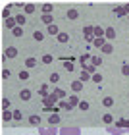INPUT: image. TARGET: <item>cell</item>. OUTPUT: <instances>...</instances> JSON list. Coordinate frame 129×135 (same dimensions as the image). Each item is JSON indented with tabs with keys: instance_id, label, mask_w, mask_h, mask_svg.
Instances as JSON below:
<instances>
[{
	"instance_id": "cell-19",
	"label": "cell",
	"mask_w": 129,
	"mask_h": 135,
	"mask_svg": "<svg viewBox=\"0 0 129 135\" xmlns=\"http://www.w3.org/2000/svg\"><path fill=\"white\" fill-rule=\"evenodd\" d=\"M39 93H41L42 99H46V97H48V85H42V87L39 89Z\"/></svg>"
},
{
	"instance_id": "cell-41",
	"label": "cell",
	"mask_w": 129,
	"mask_h": 135,
	"mask_svg": "<svg viewBox=\"0 0 129 135\" xmlns=\"http://www.w3.org/2000/svg\"><path fill=\"white\" fill-rule=\"evenodd\" d=\"M121 73H123V75H129V64H123V66H121Z\"/></svg>"
},
{
	"instance_id": "cell-44",
	"label": "cell",
	"mask_w": 129,
	"mask_h": 135,
	"mask_svg": "<svg viewBox=\"0 0 129 135\" xmlns=\"http://www.w3.org/2000/svg\"><path fill=\"white\" fill-rule=\"evenodd\" d=\"M2 16L6 17V20H10V17H12V16H10V6H8V8H4V12H2Z\"/></svg>"
},
{
	"instance_id": "cell-9",
	"label": "cell",
	"mask_w": 129,
	"mask_h": 135,
	"mask_svg": "<svg viewBox=\"0 0 129 135\" xmlns=\"http://www.w3.org/2000/svg\"><path fill=\"white\" fill-rule=\"evenodd\" d=\"M116 126L121 129H129V120H116Z\"/></svg>"
},
{
	"instance_id": "cell-45",
	"label": "cell",
	"mask_w": 129,
	"mask_h": 135,
	"mask_svg": "<svg viewBox=\"0 0 129 135\" xmlns=\"http://www.w3.org/2000/svg\"><path fill=\"white\" fill-rule=\"evenodd\" d=\"M27 77H29V73H27L25 70H23V71L19 73V79H21V81H25V79H27Z\"/></svg>"
},
{
	"instance_id": "cell-12",
	"label": "cell",
	"mask_w": 129,
	"mask_h": 135,
	"mask_svg": "<svg viewBox=\"0 0 129 135\" xmlns=\"http://www.w3.org/2000/svg\"><path fill=\"white\" fill-rule=\"evenodd\" d=\"M16 17H10V20H6V27H8V29H12V31H14V29H16Z\"/></svg>"
},
{
	"instance_id": "cell-35",
	"label": "cell",
	"mask_w": 129,
	"mask_h": 135,
	"mask_svg": "<svg viewBox=\"0 0 129 135\" xmlns=\"http://www.w3.org/2000/svg\"><path fill=\"white\" fill-rule=\"evenodd\" d=\"M83 70H87L89 73H95V66H93V64H85V66H83Z\"/></svg>"
},
{
	"instance_id": "cell-7",
	"label": "cell",
	"mask_w": 129,
	"mask_h": 135,
	"mask_svg": "<svg viewBox=\"0 0 129 135\" xmlns=\"http://www.w3.org/2000/svg\"><path fill=\"white\" fill-rule=\"evenodd\" d=\"M71 89H73V93H79V91H83V81H73L71 83Z\"/></svg>"
},
{
	"instance_id": "cell-31",
	"label": "cell",
	"mask_w": 129,
	"mask_h": 135,
	"mask_svg": "<svg viewBox=\"0 0 129 135\" xmlns=\"http://www.w3.org/2000/svg\"><path fill=\"white\" fill-rule=\"evenodd\" d=\"M35 12V4H25V14H33Z\"/></svg>"
},
{
	"instance_id": "cell-37",
	"label": "cell",
	"mask_w": 129,
	"mask_h": 135,
	"mask_svg": "<svg viewBox=\"0 0 129 135\" xmlns=\"http://www.w3.org/2000/svg\"><path fill=\"white\" fill-rule=\"evenodd\" d=\"M67 17H70V20H77V12L75 10H70V12H67Z\"/></svg>"
},
{
	"instance_id": "cell-2",
	"label": "cell",
	"mask_w": 129,
	"mask_h": 135,
	"mask_svg": "<svg viewBox=\"0 0 129 135\" xmlns=\"http://www.w3.org/2000/svg\"><path fill=\"white\" fill-rule=\"evenodd\" d=\"M60 135H81V129L79 127H62Z\"/></svg>"
},
{
	"instance_id": "cell-6",
	"label": "cell",
	"mask_w": 129,
	"mask_h": 135,
	"mask_svg": "<svg viewBox=\"0 0 129 135\" xmlns=\"http://www.w3.org/2000/svg\"><path fill=\"white\" fill-rule=\"evenodd\" d=\"M93 35H95V39H102V35H106V29H102V27L95 25V31H93Z\"/></svg>"
},
{
	"instance_id": "cell-47",
	"label": "cell",
	"mask_w": 129,
	"mask_h": 135,
	"mask_svg": "<svg viewBox=\"0 0 129 135\" xmlns=\"http://www.w3.org/2000/svg\"><path fill=\"white\" fill-rule=\"evenodd\" d=\"M14 120H21V112L19 110H14Z\"/></svg>"
},
{
	"instance_id": "cell-5",
	"label": "cell",
	"mask_w": 129,
	"mask_h": 135,
	"mask_svg": "<svg viewBox=\"0 0 129 135\" xmlns=\"http://www.w3.org/2000/svg\"><path fill=\"white\" fill-rule=\"evenodd\" d=\"M4 56L6 58H16L17 56V48L16 46H8V48H6V52H4Z\"/></svg>"
},
{
	"instance_id": "cell-36",
	"label": "cell",
	"mask_w": 129,
	"mask_h": 135,
	"mask_svg": "<svg viewBox=\"0 0 129 135\" xmlns=\"http://www.w3.org/2000/svg\"><path fill=\"white\" fill-rule=\"evenodd\" d=\"M60 108H64V110H71L73 106H71L70 102H64V100H62V102H60Z\"/></svg>"
},
{
	"instance_id": "cell-13",
	"label": "cell",
	"mask_w": 129,
	"mask_h": 135,
	"mask_svg": "<svg viewBox=\"0 0 129 135\" xmlns=\"http://www.w3.org/2000/svg\"><path fill=\"white\" fill-rule=\"evenodd\" d=\"M100 50H102L104 54H110V52L114 50V45H112V42H106V45H104V46L100 48Z\"/></svg>"
},
{
	"instance_id": "cell-34",
	"label": "cell",
	"mask_w": 129,
	"mask_h": 135,
	"mask_svg": "<svg viewBox=\"0 0 129 135\" xmlns=\"http://www.w3.org/2000/svg\"><path fill=\"white\" fill-rule=\"evenodd\" d=\"M54 95H58V99H64V97H66V91H62V89H54Z\"/></svg>"
},
{
	"instance_id": "cell-27",
	"label": "cell",
	"mask_w": 129,
	"mask_h": 135,
	"mask_svg": "<svg viewBox=\"0 0 129 135\" xmlns=\"http://www.w3.org/2000/svg\"><path fill=\"white\" fill-rule=\"evenodd\" d=\"M52 60H54L52 54H44V56H42V62L44 64H52Z\"/></svg>"
},
{
	"instance_id": "cell-1",
	"label": "cell",
	"mask_w": 129,
	"mask_h": 135,
	"mask_svg": "<svg viewBox=\"0 0 129 135\" xmlns=\"http://www.w3.org/2000/svg\"><path fill=\"white\" fill-rule=\"evenodd\" d=\"M39 135H60L56 126H39Z\"/></svg>"
},
{
	"instance_id": "cell-24",
	"label": "cell",
	"mask_w": 129,
	"mask_h": 135,
	"mask_svg": "<svg viewBox=\"0 0 129 135\" xmlns=\"http://www.w3.org/2000/svg\"><path fill=\"white\" fill-rule=\"evenodd\" d=\"M93 45L98 46V48H102L104 45H106V41H104V39H95V41H93Z\"/></svg>"
},
{
	"instance_id": "cell-32",
	"label": "cell",
	"mask_w": 129,
	"mask_h": 135,
	"mask_svg": "<svg viewBox=\"0 0 129 135\" xmlns=\"http://www.w3.org/2000/svg\"><path fill=\"white\" fill-rule=\"evenodd\" d=\"M33 39H35V41H42V39H44V35H42L41 31H35V33H33Z\"/></svg>"
},
{
	"instance_id": "cell-39",
	"label": "cell",
	"mask_w": 129,
	"mask_h": 135,
	"mask_svg": "<svg viewBox=\"0 0 129 135\" xmlns=\"http://www.w3.org/2000/svg\"><path fill=\"white\" fill-rule=\"evenodd\" d=\"M93 81L95 83H100L102 81V75H100V73H93Z\"/></svg>"
},
{
	"instance_id": "cell-48",
	"label": "cell",
	"mask_w": 129,
	"mask_h": 135,
	"mask_svg": "<svg viewBox=\"0 0 129 135\" xmlns=\"http://www.w3.org/2000/svg\"><path fill=\"white\" fill-rule=\"evenodd\" d=\"M10 75H12V73H10V70H4V71H2V77H4V79H8Z\"/></svg>"
},
{
	"instance_id": "cell-17",
	"label": "cell",
	"mask_w": 129,
	"mask_h": 135,
	"mask_svg": "<svg viewBox=\"0 0 129 135\" xmlns=\"http://www.w3.org/2000/svg\"><path fill=\"white\" fill-rule=\"evenodd\" d=\"M79 102H81V100L77 99V95H71V97H70V104H71L73 108H75V106H79Z\"/></svg>"
},
{
	"instance_id": "cell-33",
	"label": "cell",
	"mask_w": 129,
	"mask_h": 135,
	"mask_svg": "<svg viewBox=\"0 0 129 135\" xmlns=\"http://www.w3.org/2000/svg\"><path fill=\"white\" fill-rule=\"evenodd\" d=\"M91 60H93V66H100L102 64V58H98V56H91Z\"/></svg>"
},
{
	"instance_id": "cell-3",
	"label": "cell",
	"mask_w": 129,
	"mask_h": 135,
	"mask_svg": "<svg viewBox=\"0 0 129 135\" xmlns=\"http://www.w3.org/2000/svg\"><path fill=\"white\" fill-rule=\"evenodd\" d=\"M42 102H44V106H52V104H56V102H58V95L50 93V95L46 97V99H42Z\"/></svg>"
},
{
	"instance_id": "cell-26",
	"label": "cell",
	"mask_w": 129,
	"mask_h": 135,
	"mask_svg": "<svg viewBox=\"0 0 129 135\" xmlns=\"http://www.w3.org/2000/svg\"><path fill=\"white\" fill-rule=\"evenodd\" d=\"M25 66H27V68H35V66H37V60H35V58H27V60H25Z\"/></svg>"
},
{
	"instance_id": "cell-14",
	"label": "cell",
	"mask_w": 129,
	"mask_h": 135,
	"mask_svg": "<svg viewBox=\"0 0 129 135\" xmlns=\"http://www.w3.org/2000/svg\"><path fill=\"white\" fill-rule=\"evenodd\" d=\"M48 33H50V35H60V29H58V25H56V23L48 25Z\"/></svg>"
},
{
	"instance_id": "cell-28",
	"label": "cell",
	"mask_w": 129,
	"mask_h": 135,
	"mask_svg": "<svg viewBox=\"0 0 129 135\" xmlns=\"http://www.w3.org/2000/svg\"><path fill=\"white\" fill-rule=\"evenodd\" d=\"M67 39H70V35H67V33H60L58 35V41L60 42H67Z\"/></svg>"
},
{
	"instance_id": "cell-30",
	"label": "cell",
	"mask_w": 129,
	"mask_h": 135,
	"mask_svg": "<svg viewBox=\"0 0 129 135\" xmlns=\"http://www.w3.org/2000/svg\"><path fill=\"white\" fill-rule=\"evenodd\" d=\"M104 124H106V126H112V122H114V118H112V116H110V114H106V116H104Z\"/></svg>"
},
{
	"instance_id": "cell-11",
	"label": "cell",
	"mask_w": 129,
	"mask_h": 135,
	"mask_svg": "<svg viewBox=\"0 0 129 135\" xmlns=\"http://www.w3.org/2000/svg\"><path fill=\"white\" fill-rule=\"evenodd\" d=\"M48 124H50V126L60 124V116H58V114H50V118H48Z\"/></svg>"
},
{
	"instance_id": "cell-25",
	"label": "cell",
	"mask_w": 129,
	"mask_h": 135,
	"mask_svg": "<svg viewBox=\"0 0 129 135\" xmlns=\"http://www.w3.org/2000/svg\"><path fill=\"white\" fill-rule=\"evenodd\" d=\"M64 68L67 71H73V62H71V60H64Z\"/></svg>"
},
{
	"instance_id": "cell-29",
	"label": "cell",
	"mask_w": 129,
	"mask_h": 135,
	"mask_svg": "<svg viewBox=\"0 0 129 135\" xmlns=\"http://www.w3.org/2000/svg\"><path fill=\"white\" fill-rule=\"evenodd\" d=\"M12 35H14V37H21L23 35V27H16L14 31H12Z\"/></svg>"
},
{
	"instance_id": "cell-16",
	"label": "cell",
	"mask_w": 129,
	"mask_h": 135,
	"mask_svg": "<svg viewBox=\"0 0 129 135\" xmlns=\"http://www.w3.org/2000/svg\"><path fill=\"white\" fill-rule=\"evenodd\" d=\"M29 124L31 126H41V116H31V118H29Z\"/></svg>"
},
{
	"instance_id": "cell-22",
	"label": "cell",
	"mask_w": 129,
	"mask_h": 135,
	"mask_svg": "<svg viewBox=\"0 0 129 135\" xmlns=\"http://www.w3.org/2000/svg\"><path fill=\"white\" fill-rule=\"evenodd\" d=\"M89 79H93V75H91V73H85V70H83V73H81V77H79V81H89Z\"/></svg>"
},
{
	"instance_id": "cell-15",
	"label": "cell",
	"mask_w": 129,
	"mask_h": 135,
	"mask_svg": "<svg viewBox=\"0 0 129 135\" xmlns=\"http://www.w3.org/2000/svg\"><path fill=\"white\" fill-rule=\"evenodd\" d=\"M106 39H110V41L116 39V29H114V27H108V29H106Z\"/></svg>"
},
{
	"instance_id": "cell-43",
	"label": "cell",
	"mask_w": 129,
	"mask_h": 135,
	"mask_svg": "<svg viewBox=\"0 0 129 135\" xmlns=\"http://www.w3.org/2000/svg\"><path fill=\"white\" fill-rule=\"evenodd\" d=\"M89 58H91V56H89V54H83V56H81V58H79V62H81V64L85 66V64H87V60H89Z\"/></svg>"
},
{
	"instance_id": "cell-42",
	"label": "cell",
	"mask_w": 129,
	"mask_h": 135,
	"mask_svg": "<svg viewBox=\"0 0 129 135\" xmlns=\"http://www.w3.org/2000/svg\"><path fill=\"white\" fill-rule=\"evenodd\" d=\"M10 104H12V102H10V99H2V108H4V110H8Z\"/></svg>"
},
{
	"instance_id": "cell-49",
	"label": "cell",
	"mask_w": 129,
	"mask_h": 135,
	"mask_svg": "<svg viewBox=\"0 0 129 135\" xmlns=\"http://www.w3.org/2000/svg\"><path fill=\"white\" fill-rule=\"evenodd\" d=\"M123 8H125V12H127V14H129V4H125V6H123Z\"/></svg>"
},
{
	"instance_id": "cell-20",
	"label": "cell",
	"mask_w": 129,
	"mask_h": 135,
	"mask_svg": "<svg viewBox=\"0 0 129 135\" xmlns=\"http://www.w3.org/2000/svg\"><path fill=\"white\" fill-rule=\"evenodd\" d=\"M102 104H104V106H106V108H110V106H114V99H112V97H106V99L102 100Z\"/></svg>"
},
{
	"instance_id": "cell-4",
	"label": "cell",
	"mask_w": 129,
	"mask_h": 135,
	"mask_svg": "<svg viewBox=\"0 0 129 135\" xmlns=\"http://www.w3.org/2000/svg\"><path fill=\"white\" fill-rule=\"evenodd\" d=\"M127 129H121V127H118V126H108V133L110 135H123Z\"/></svg>"
},
{
	"instance_id": "cell-40",
	"label": "cell",
	"mask_w": 129,
	"mask_h": 135,
	"mask_svg": "<svg viewBox=\"0 0 129 135\" xmlns=\"http://www.w3.org/2000/svg\"><path fill=\"white\" fill-rule=\"evenodd\" d=\"M79 108H81V110H89V102L87 100H81V102H79Z\"/></svg>"
},
{
	"instance_id": "cell-8",
	"label": "cell",
	"mask_w": 129,
	"mask_h": 135,
	"mask_svg": "<svg viewBox=\"0 0 129 135\" xmlns=\"http://www.w3.org/2000/svg\"><path fill=\"white\" fill-rule=\"evenodd\" d=\"M41 20H42V23H46V25H52V23H54V17H52V14H44V16L41 17Z\"/></svg>"
},
{
	"instance_id": "cell-38",
	"label": "cell",
	"mask_w": 129,
	"mask_h": 135,
	"mask_svg": "<svg viewBox=\"0 0 129 135\" xmlns=\"http://www.w3.org/2000/svg\"><path fill=\"white\" fill-rule=\"evenodd\" d=\"M42 12H44V14H50L52 12V4H44L42 6Z\"/></svg>"
},
{
	"instance_id": "cell-21",
	"label": "cell",
	"mask_w": 129,
	"mask_h": 135,
	"mask_svg": "<svg viewBox=\"0 0 129 135\" xmlns=\"http://www.w3.org/2000/svg\"><path fill=\"white\" fill-rule=\"evenodd\" d=\"M127 14V12H125V8H123V6H120V8H116V16H118V17H123Z\"/></svg>"
},
{
	"instance_id": "cell-18",
	"label": "cell",
	"mask_w": 129,
	"mask_h": 135,
	"mask_svg": "<svg viewBox=\"0 0 129 135\" xmlns=\"http://www.w3.org/2000/svg\"><path fill=\"white\" fill-rule=\"evenodd\" d=\"M16 21H17V25H19V27L25 25V16H23V14H17V16H16Z\"/></svg>"
},
{
	"instance_id": "cell-10",
	"label": "cell",
	"mask_w": 129,
	"mask_h": 135,
	"mask_svg": "<svg viewBox=\"0 0 129 135\" xmlns=\"http://www.w3.org/2000/svg\"><path fill=\"white\" fill-rule=\"evenodd\" d=\"M19 99H21V100H29V99H31V91H29V89H23L21 93H19Z\"/></svg>"
},
{
	"instance_id": "cell-23",
	"label": "cell",
	"mask_w": 129,
	"mask_h": 135,
	"mask_svg": "<svg viewBox=\"0 0 129 135\" xmlns=\"http://www.w3.org/2000/svg\"><path fill=\"white\" fill-rule=\"evenodd\" d=\"M12 118H14V112H10V110H4L2 120H6V122H8V120H12Z\"/></svg>"
},
{
	"instance_id": "cell-46",
	"label": "cell",
	"mask_w": 129,
	"mask_h": 135,
	"mask_svg": "<svg viewBox=\"0 0 129 135\" xmlns=\"http://www.w3.org/2000/svg\"><path fill=\"white\" fill-rule=\"evenodd\" d=\"M58 79H60V75H58V73H50V81H52V83H56Z\"/></svg>"
}]
</instances>
